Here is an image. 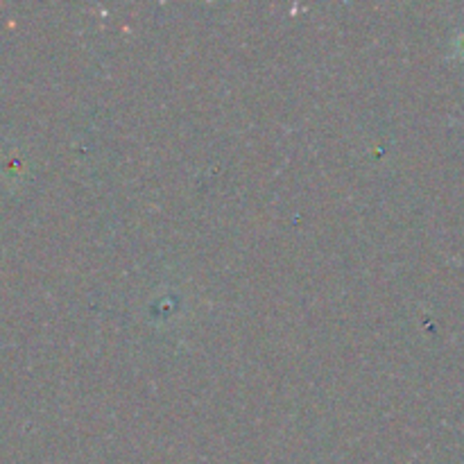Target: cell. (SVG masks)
<instances>
[{
    "mask_svg": "<svg viewBox=\"0 0 464 464\" xmlns=\"http://www.w3.org/2000/svg\"><path fill=\"white\" fill-rule=\"evenodd\" d=\"M456 53H458V57L464 59V30L456 36Z\"/></svg>",
    "mask_w": 464,
    "mask_h": 464,
    "instance_id": "cell-1",
    "label": "cell"
}]
</instances>
